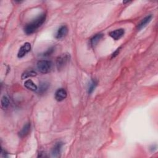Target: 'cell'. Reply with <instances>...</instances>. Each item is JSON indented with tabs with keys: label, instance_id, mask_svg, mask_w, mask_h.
<instances>
[{
	"label": "cell",
	"instance_id": "1",
	"mask_svg": "<svg viewBox=\"0 0 158 158\" xmlns=\"http://www.w3.org/2000/svg\"><path fill=\"white\" fill-rule=\"evenodd\" d=\"M46 20V14H43L36 17L35 20L28 24L24 28V32L27 35H30L34 33L40 27Z\"/></svg>",
	"mask_w": 158,
	"mask_h": 158
},
{
	"label": "cell",
	"instance_id": "2",
	"mask_svg": "<svg viewBox=\"0 0 158 158\" xmlns=\"http://www.w3.org/2000/svg\"><path fill=\"white\" fill-rule=\"evenodd\" d=\"M37 68L42 73H49L52 69V62L47 60H41L37 63Z\"/></svg>",
	"mask_w": 158,
	"mask_h": 158
},
{
	"label": "cell",
	"instance_id": "3",
	"mask_svg": "<svg viewBox=\"0 0 158 158\" xmlns=\"http://www.w3.org/2000/svg\"><path fill=\"white\" fill-rule=\"evenodd\" d=\"M70 55L69 54H63L57 58L56 66L58 70L62 69L70 60Z\"/></svg>",
	"mask_w": 158,
	"mask_h": 158
},
{
	"label": "cell",
	"instance_id": "4",
	"mask_svg": "<svg viewBox=\"0 0 158 158\" xmlns=\"http://www.w3.org/2000/svg\"><path fill=\"white\" fill-rule=\"evenodd\" d=\"M31 50V45L29 43H25L24 44L23 46H22L21 48L19 49V51L18 52L17 56L19 58H22L24 56L29 53Z\"/></svg>",
	"mask_w": 158,
	"mask_h": 158
},
{
	"label": "cell",
	"instance_id": "5",
	"mask_svg": "<svg viewBox=\"0 0 158 158\" xmlns=\"http://www.w3.org/2000/svg\"><path fill=\"white\" fill-rule=\"evenodd\" d=\"M64 143L62 142H58L54 145L51 150V155L54 157H58L60 156L62 148Z\"/></svg>",
	"mask_w": 158,
	"mask_h": 158
},
{
	"label": "cell",
	"instance_id": "6",
	"mask_svg": "<svg viewBox=\"0 0 158 158\" xmlns=\"http://www.w3.org/2000/svg\"><path fill=\"white\" fill-rule=\"evenodd\" d=\"M125 33V30L123 29H119L116 30L112 31L109 33V35L115 40H118L120 39L124 36Z\"/></svg>",
	"mask_w": 158,
	"mask_h": 158
},
{
	"label": "cell",
	"instance_id": "7",
	"mask_svg": "<svg viewBox=\"0 0 158 158\" xmlns=\"http://www.w3.org/2000/svg\"><path fill=\"white\" fill-rule=\"evenodd\" d=\"M68 33V29L66 25L61 26L58 30L56 34V38L57 39H62L66 36Z\"/></svg>",
	"mask_w": 158,
	"mask_h": 158
},
{
	"label": "cell",
	"instance_id": "8",
	"mask_svg": "<svg viewBox=\"0 0 158 158\" xmlns=\"http://www.w3.org/2000/svg\"><path fill=\"white\" fill-rule=\"evenodd\" d=\"M67 97V92L64 88H59L55 93V99L58 101H61Z\"/></svg>",
	"mask_w": 158,
	"mask_h": 158
},
{
	"label": "cell",
	"instance_id": "9",
	"mask_svg": "<svg viewBox=\"0 0 158 158\" xmlns=\"http://www.w3.org/2000/svg\"><path fill=\"white\" fill-rule=\"evenodd\" d=\"M152 17H153L151 15L148 16L146 17H145L140 22V24L138 25V26H137L138 30H140L141 29H143V28H144L145 26H146L148 24H149L151 22V21L152 19Z\"/></svg>",
	"mask_w": 158,
	"mask_h": 158
},
{
	"label": "cell",
	"instance_id": "10",
	"mask_svg": "<svg viewBox=\"0 0 158 158\" xmlns=\"http://www.w3.org/2000/svg\"><path fill=\"white\" fill-rule=\"evenodd\" d=\"M30 128L31 125L30 123H27L22 128V129L21 131V132L19 133V135L21 138L25 137L30 131Z\"/></svg>",
	"mask_w": 158,
	"mask_h": 158
},
{
	"label": "cell",
	"instance_id": "11",
	"mask_svg": "<svg viewBox=\"0 0 158 158\" xmlns=\"http://www.w3.org/2000/svg\"><path fill=\"white\" fill-rule=\"evenodd\" d=\"M24 87L26 88H27L28 90L33 91H37V90H38L37 86L30 79L27 80L24 82Z\"/></svg>",
	"mask_w": 158,
	"mask_h": 158
},
{
	"label": "cell",
	"instance_id": "12",
	"mask_svg": "<svg viewBox=\"0 0 158 158\" xmlns=\"http://www.w3.org/2000/svg\"><path fill=\"white\" fill-rule=\"evenodd\" d=\"M103 37V35L101 33L96 34L94 36H93L90 40L91 45L92 46H95L98 44V43L102 39Z\"/></svg>",
	"mask_w": 158,
	"mask_h": 158
},
{
	"label": "cell",
	"instance_id": "13",
	"mask_svg": "<svg viewBox=\"0 0 158 158\" xmlns=\"http://www.w3.org/2000/svg\"><path fill=\"white\" fill-rule=\"evenodd\" d=\"M36 76V73L33 70H28L25 71L22 75V79H26L27 78L32 77H35Z\"/></svg>",
	"mask_w": 158,
	"mask_h": 158
},
{
	"label": "cell",
	"instance_id": "14",
	"mask_svg": "<svg viewBox=\"0 0 158 158\" xmlns=\"http://www.w3.org/2000/svg\"><path fill=\"white\" fill-rule=\"evenodd\" d=\"M48 88H49V83L46 82L42 83L39 90V93L40 94L45 93L48 90Z\"/></svg>",
	"mask_w": 158,
	"mask_h": 158
},
{
	"label": "cell",
	"instance_id": "15",
	"mask_svg": "<svg viewBox=\"0 0 158 158\" xmlns=\"http://www.w3.org/2000/svg\"><path fill=\"white\" fill-rule=\"evenodd\" d=\"M1 107L3 109H6L8 107L9 105V99L7 96L4 95L2 97L1 100Z\"/></svg>",
	"mask_w": 158,
	"mask_h": 158
},
{
	"label": "cell",
	"instance_id": "16",
	"mask_svg": "<svg viewBox=\"0 0 158 158\" xmlns=\"http://www.w3.org/2000/svg\"><path fill=\"white\" fill-rule=\"evenodd\" d=\"M96 85H97V82L95 80H92L91 82V83L89 85V87H88V92L89 94L92 93V92L95 90Z\"/></svg>",
	"mask_w": 158,
	"mask_h": 158
},
{
	"label": "cell",
	"instance_id": "17",
	"mask_svg": "<svg viewBox=\"0 0 158 158\" xmlns=\"http://www.w3.org/2000/svg\"><path fill=\"white\" fill-rule=\"evenodd\" d=\"M54 52V48H50L46 51L45 53H43L44 56H48L51 55V54Z\"/></svg>",
	"mask_w": 158,
	"mask_h": 158
},
{
	"label": "cell",
	"instance_id": "18",
	"mask_svg": "<svg viewBox=\"0 0 158 158\" xmlns=\"http://www.w3.org/2000/svg\"><path fill=\"white\" fill-rule=\"evenodd\" d=\"M118 51H119V49H117V50L114 53H113V57H115L117 55V54H118Z\"/></svg>",
	"mask_w": 158,
	"mask_h": 158
}]
</instances>
